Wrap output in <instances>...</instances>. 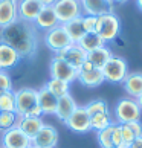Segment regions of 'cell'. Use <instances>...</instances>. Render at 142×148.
Wrapping results in <instances>:
<instances>
[{"mask_svg": "<svg viewBox=\"0 0 142 148\" xmlns=\"http://www.w3.org/2000/svg\"><path fill=\"white\" fill-rule=\"evenodd\" d=\"M76 108H78V106H76L75 99L72 98V95L70 93H67V95H64L61 98H58V104H57V110H55V116L63 121V122H66V121L70 118V114H72Z\"/></svg>", "mask_w": 142, "mask_h": 148, "instance_id": "ffe728a7", "label": "cell"}, {"mask_svg": "<svg viewBox=\"0 0 142 148\" xmlns=\"http://www.w3.org/2000/svg\"><path fill=\"white\" fill-rule=\"evenodd\" d=\"M41 5H45V6H52L54 3H55V0H38Z\"/></svg>", "mask_w": 142, "mask_h": 148, "instance_id": "74e56055", "label": "cell"}, {"mask_svg": "<svg viewBox=\"0 0 142 148\" xmlns=\"http://www.w3.org/2000/svg\"><path fill=\"white\" fill-rule=\"evenodd\" d=\"M21 57L14 51L11 46L0 43V70H9L14 69L20 63Z\"/></svg>", "mask_w": 142, "mask_h": 148, "instance_id": "ac0fdd59", "label": "cell"}, {"mask_svg": "<svg viewBox=\"0 0 142 148\" xmlns=\"http://www.w3.org/2000/svg\"><path fill=\"white\" fill-rule=\"evenodd\" d=\"M104 81H108L112 84H119L125 79L128 73V64L121 57H112L101 69Z\"/></svg>", "mask_w": 142, "mask_h": 148, "instance_id": "277c9868", "label": "cell"}, {"mask_svg": "<svg viewBox=\"0 0 142 148\" xmlns=\"http://www.w3.org/2000/svg\"><path fill=\"white\" fill-rule=\"evenodd\" d=\"M67 127L75 131V133H87L90 128V116L86 112L84 107H78L76 110L70 114V118L64 122Z\"/></svg>", "mask_w": 142, "mask_h": 148, "instance_id": "8fae6325", "label": "cell"}, {"mask_svg": "<svg viewBox=\"0 0 142 148\" xmlns=\"http://www.w3.org/2000/svg\"><path fill=\"white\" fill-rule=\"evenodd\" d=\"M43 125H45V122H43V119H41V118L20 116L17 127H19L21 131H23V133L28 136L29 139H32V138H35L37 133L43 128Z\"/></svg>", "mask_w": 142, "mask_h": 148, "instance_id": "44dd1931", "label": "cell"}, {"mask_svg": "<svg viewBox=\"0 0 142 148\" xmlns=\"http://www.w3.org/2000/svg\"><path fill=\"white\" fill-rule=\"evenodd\" d=\"M19 20V9L17 3L0 0V29Z\"/></svg>", "mask_w": 142, "mask_h": 148, "instance_id": "d6986e66", "label": "cell"}, {"mask_svg": "<svg viewBox=\"0 0 142 148\" xmlns=\"http://www.w3.org/2000/svg\"><path fill=\"white\" fill-rule=\"evenodd\" d=\"M45 45L47 46V49H51V51L57 55V53L64 51L66 47H69L70 45H72V41H70V38L67 35L66 29H64V26L58 25L54 29L46 31V34H45Z\"/></svg>", "mask_w": 142, "mask_h": 148, "instance_id": "52a82bcc", "label": "cell"}, {"mask_svg": "<svg viewBox=\"0 0 142 148\" xmlns=\"http://www.w3.org/2000/svg\"><path fill=\"white\" fill-rule=\"evenodd\" d=\"M119 31H121V21L115 12L102 14L96 18L95 32L104 40V43L113 41L119 35Z\"/></svg>", "mask_w": 142, "mask_h": 148, "instance_id": "7a4b0ae2", "label": "cell"}, {"mask_svg": "<svg viewBox=\"0 0 142 148\" xmlns=\"http://www.w3.org/2000/svg\"><path fill=\"white\" fill-rule=\"evenodd\" d=\"M46 87L49 89V92H52L57 98H61L64 95H67L69 90H70V86L66 81H61V79H55V78H51L49 83L46 84Z\"/></svg>", "mask_w": 142, "mask_h": 148, "instance_id": "4316f807", "label": "cell"}, {"mask_svg": "<svg viewBox=\"0 0 142 148\" xmlns=\"http://www.w3.org/2000/svg\"><path fill=\"white\" fill-rule=\"evenodd\" d=\"M58 25H60V21H58L57 14H55V11H54L52 6H43V9L40 11V14L37 15V18L34 21V26L37 29H41V31L54 29Z\"/></svg>", "mask_w": 142, "mask_h": 148, "instance_id": "9a60e30c", "label": "cell"}, {"mask_svg": "<svg viewBox=\"0 0 142 148\" xmlns=\"http://www.w3.org/2000/svg\"><path fill=\"white\" fill-rule=\"evenodd\" d=\"M49 73H51V78L61 79V81H66V83H72V81L78 78V70L73 69L67 61H64L58 55L54 57L51 64H49Z\"/></svg>", "mask_w": 142, "mask_h": 148, "instance_id": "ba28073f", "label": "cell"}, {"mask_svg": "<svg viewBox=\"0 0 142 148\" xmlns=\"http://www.w3.org/2000/svg\"><path fill=\"white\" fill-rule=\"evenodd\" d=\"M142 110L139 104L133 98H122L115 106V119L118 124H128L134 121H141Z\"/></svg>", "mask_w": 142, "mask_h": 148, "instance_id": "3957f363", "label": "cell"}, {"mask_svg": "<svg viewBox=\"0 0 142 148\" xmlns=\"http://www.w3.org/2000/svg\"><path fill=\"white\" fill-rule=\"evenodd\" d=\"M29 148H31V147H29Z\"/></svg>", "mask_w": 142, "mask_h": 148, "instance_id": "f6af8a7d", "label": "cell"}, {"mask_svg": "<svg viewBox=\"0 0 142 148\" xmlns=\"http://www.w3.org/2000/svg\"><path fill=\"white\" fill-rule=\"evenodd\" d=\"M121 133H122V147L121 148H130L132 142L134 140V134L127 127V124H121Z\"/></svg>", "mask_w": 142, "mask_h": 148, "instance_id": "1f68e13d", "label": "cell"}, {"mask_svg": "<svg viewBox=\"0 0 142 148\" xmlns=\"http://www.w3.org/2000/svg\"><path fill=\"white\" fill-rule=\"evenodd\" d=\"M58 57H61L64 61H67L73 69L80 70V67L83 66V63L87 60V52H84L76 43H72L69 47H66L64 51L57 53Z\"/></svg>", "mask_w": 142, "mask_h": 148, "instance_id": "5bb4252c", "label": "cell"}, {"mask_svg": "<svg viewBox=\"0 0 142 148\" xmlns=\"http://www.w3.org/2000/svg\"><path fill=\"white\" fill-rule=\"evenodd\" d=\"M0 112H15V93L12 90L0 92Z\"/></svg>", "mask_w": 142, "mask_h": 148, "instance_id": "83f0119b", "label": "cell"}, {"mask_svg": "<svg viewBox=\"0 0 142 148\" xmlns=\"http://www.w3.org/2000/svg\"><path fill=\"white\" fill-rule=\"evenodd\" d=\"M130 148H142V136L141 138H134V140L132 142Z\"/></svg>", "mask_w": 142, "mask_h": 148, "instance_id": "8d00e7d4", "label": "cell"}, {"mask_svg": "<svg viewBox=\"0 0 142 148\" xmlns=\"http://www.w3.org/2000/svg\"><path fill=\"white\" fill-rule=\"evenodd\" d=\"M20 116L15 112H0V131H6L17 127Z\"/></svg>", "mask_w": 142, "mask_h": 148, "instance_id": "484cf974", "label": "cell"}, {"mask_svg": "<svg viewBox=\"0 0 142 148\" xmlns=\"http://www.w3.org/2000/svg\"><path fill=\"white\" fill-rule=\"evenodd\" d=\"M122 86L128 98L138 99L142 95V72H128L122 81Z\"/></svg>", "mask_w": 142, "mask_h": 148, "instance_id": "2e32d148", "label": "cell"}, {"mask_svg": "<svg viewBox=\"0 0 142 148\" xmlns=\"http://www.w3.org/2000/svg\"><path fill=\"white\" fill-rule=\"evenodd\" d=\"M15 93V113L19 116L28 114L38 106V92L31 87H21Z\"/></svg>", "mask_w": 142, "mask_h": 148, "instance_id": "5b68a950", "label": "cell"}, {"mask_svg": "<svg viewBox=\"0 0 142 148\" xmlns=\"http://www.w3.org/2000/svg\"><path fill=\"white\" fill-rule=\"evenodd\" d=\"M8 2H14V3H19V0H8Z\"/></svg>", "mask_w": 142, "mask_h": 148, "instance_id": "b9f144b4", "label": "cell"}, {"mask_svg": "<svg viewBox=\"0 0 142 148\" xmlns=\"http://www.w3.org/2000/svg\"><path fill=\"white\" fill-rule=\"evenodd\" d=\"M52 8L57 14L60 25H64L83 15V8H81V3L78 0H55Z\"/></svg>", "mask_w": 142, "mask_h": 148, "instance_id": "8992f818", "label": "cell"}, {"mask_svg": "<svg viewBox=\"0 0 142 148\" xmlns=\"http://www.w3.org/2000/svg\"><path fill=\"white\" fill-rule=\"evenodd\" d=\"M81 8L84 15L99 17L102 14L113 12V0H81Z\"/></svg>", "mask_w": 142, "mask_h": 148, "instance_id": "7c38bea8", "label": "cell"}, {"mask_svg": "<svg viewBox=\"0 0 142 148\" xmlns=\"http://www.w3.org/2000/svg\"><path fill=\"white\" fill-rule=\"evenodd\" d=\"M81 49H83L84 52H92V51H95V49L98 47H101V46H106V43L104 40L96 34V32H86L84 37L81 38V40L76 43Z\"/></svg>", "mask_w": 142, "mask_h": 148, "instance_id": "d4e9b609", "label": "cell"}, {"mask_svg": "<svg viewBox=\"0 0 142 148\" xmlns=\"http://www.w3.org/2000/svg\"><path fill=\"white\" fill-rule=\"evenodd\" d=\"M128 2V0H113V3H125Z\"/></svg>", "mask_w": 142, "mask_h": 148, "instance_id": "60d3db41", "label": "cell"}, {"mask_svg": "<svg viewBox=\"0 0 142 148\" xmlns=\"http://www.w3.org/2000/svg\"><path fill=\"white\" fill-rule=\"evenodd\" d=\"M127 127L132 130V133L134 134V138H141L142 136V124L141 121H134V122H128Z\"/></svg>", "mask_w": 142, "mask_h": 148, "instance_id": "d590c367", "label": "cell"}, {"mask_svg": "<svg viewBox=\"0 0 142 148\" xmlns=\"http://www.w3.org/2000/svg\"><path fill=\"white\" fill-rule=\"evenodd\" d=\"M37 92H38V106H40L43 114H55L58 98L52 92H49V89L46 86H43Z\"/></svg>", "mask_w": 142, "mask_h": 148, "instance_id": "e0dca14e", "label": "cell"}, {"mask_svg": "<svg viewBox=\"0 0 142 148\" xmlns=\"http://www.w3.org/2000/svg\"><path fill=\"white\" fill-rule=\"evenodd\" d=\"M58 144V131L55 127L45 124L43 128L31 139V148H55Z\"/></svg>", "mask_w": 142, "mask_h": 148, "instance_id": "9c48e42d", "label": "cell"}, {"mask_svg": "<svg viewBox=\"0 0 142 148\" xmlns=\"http://www.w3.org/2000/svg\"><path fill=\"white\" fill-rule=\"evenodd\" d=\"M12 90V79L6 70H0V92Z\"/></svg>", "mask_w": 142, "mask_h": 148, "instance_id": "d6a6232c", "label": "cell"}, {"mask_svg": "<svg viewBox=\"0 0 142 148\" xmlns=\"http://www.w3.org/2000/svg\"><path fill=\"white\" fill-rule=\"evenodd\" d=\"M81 18H83V26L86 32H95L98 17H95V15H83Z\"/></svg>", "mask_w": 142, "mask_h": 148, "instance_id": "836d02e7", "label": "cell"}, {"mask_svg": "<svg viewBox=\"0 0 142 148\" xmlns=\"http://www.w3.org/2000/svg\"><path fill=\"white\" fill-rule=\"evenodd\" d=\"M83 86L86 87H98L104 83V76H102V72L101 69H90V70H81L78 72V78Z\"/></svg>", "mask_w": 142, "mask_h": 148, "instance_id": "7402d4cb", "label": "cell"}, {"mask_svg": "<svg viewBox=\"0 0 142 148\" xmlns=\"http://www.w3.org/2000/svg\"><path fill=\"white\" fill-rule=\"evenodd\" d=\"M45 5H41L38 0H19L17 9H19V18L23 21L34 23L37 15L40 14Z\"/></svg>", "mask_w": 142, "mask_h": 148, "instance_id": "4fadbf2b", "label": "cell"}, {"mask_svg": "<svg viewBox=\"0 0 142 148\" xmlns=\"http://www.w3.org/2000/svg\"><path fill=\"white\" fill-rule=\"evenodd\" d=\"M31 139L19 127L2 133V148H29Z\"/></svg>", "mask_w": 142, "mask_h": 148, "instance_id": "30bf717a", "label": "cell"}, {"mask_svg": "<svg viewBox=\"0 0 142 148\" xmlns=\"http://www.w3.org/2000/svg\"><path fill=\"white\" fill-rule=\"evenodd\" d=\"M0 43L14 49L21 58H32L38 51V34L34 23L17 20L0 29Z\"/></svg>", "mask_w": 142, "mask_h": 148, "instance_id": "6da1fadb", "label": "cell"}, {"mask_svg": "<svg viewBox=\"0 0 142 148\" xmlns=\"http://www.w3.org/2000/svg\"><path fill=\"white\" fill-rule=\"evenodd\" d=\"M78 2H81V0H78Z\"/></svg>", "mask_w": 142, "mask_h": 148, "instance_id": "7bdbcfd3", "label": "cell"}, {"mask_svg": "<svg viewBox=\"0 0 142 148\" xmlns=\"http://www.w3.org/2000/svg\"><path fill=\"white\" fill-rule=\"evenodd\" d=\"M134 2H136V6L142 11V0H134Z\"/></svg>", "mask_w": 142, "mask_h": 148, "instance_id": "f35d334b", "label": "cell"}, {"mask_svg": "<svg viewBox=\"0 0 142 148\" xmlns=\"http://www.w3.org/2000/svg\"><path fill=\"white\" fill-rule=\"evenodd\" d=\"M113 148H115V147H113Z\"/></svg>", "mask_w": 142, "mask_h": 148, "instance_id": "ee69618b", "label": "cell"}, {"mask_svg": "<svg viewBox=\"0 0 142 148\" xmlns=\"http://www.w3.org/2000/svg\"><path fill=\"white\" fill-rule=\"evenodd\" d=\"M81 17H83V15H81ZM81 17L73 18V20H70V21H67V23L63 25L72 43H78L81 38L84 37V34H86L84 26H83V18H81Z\"/></svg>", "mask_w": 142, "mask_h": 148, "instance_id": "cb8c5ba5", "label": "cell"}, {"mask_svg": "<svg viewBox=\"0 0 142 148\" xmlns=\"http://www.w3.org/2000/svg\"><path fill=\"white\" fill-rule=\"evenodd\" d=\"M84 108H86V112L89 113V116L99 114V113H108V106L104 99H93V101H90L87 104Z\"/></svg>", "mask_w": 142, "mask_h": 148, "instance_id": "4dcf8cb0", "label": "cell"}, {"mask_svg": "<svg viewBox=\"0 0 142 148\" xmlns=\"http://www.w3.org/2000/svg\"><path fill=\"white\" fill-rule=\"evenodd\" d=\"M113 130L115 124H110L107 128L98 131V144L101 148H113Z\"/></svg>", "mask_w": 142, "mask_h": 148, "instance_id": "f546056e", "label": "cell"}, {"mask_svg": "<svg viewBox=\"0 0 142 148\" xmlns=\"http://www.w3.org/2000/svg\"><path fill=\"white\" fill-rule=\"evenodd\" d=\"M110 124H112L110 113H99V114H93V116H90V128L92 130L101 131V130L107 128Z\"/></svg>", "mask_w": 142, "mask_h": 148, "instance_id": "f1b7e54d", "label": "cell"}, {"mask_svg": "<svg viewBox=\"0 0 142 148\" xmlns=\"http://www.w3.org/2000/svg\"><path fill=\"white\" fill-rule=\"evenodd\" d=\"M112 57L113 55H112L110 49L107 46H101V47H98L95 51L87 53V61H90L95 69H102V66H104Z\"/></svg>", "mask_w": 142, "mask_h": 148, "instance_id": "603a6c76", "label": "cell"}, {"mask_svg": "<svg viewBox=\"0 0 142 148\" xmlns=\"http://www.w3.org/2000/svg\"><path fill=\"white\" fill-rule=\"evenodd\" d=\"M113 147H115V148H121V147H122L121 124H115V130H113Z\"/></svg>", "mask_w": 142, "mask_h": 148, "instance_id": "e575fe53", "label": "cell"}, {"mask_svg": "<svg viewBox=\"0 0 142 148\" xmlns=\"http://www.w3.org/2000/svg\"><path fill=\"white\" fill-rule=\"evenodd\" d=\"M136 101H138V104H139V107H141V110H142V95L138 98V99H136Z\"/></svg>", "mask_w": 142, "mask_h": 148, "instance_id": "ab89813d", "label": "cell"}]
</instances>
